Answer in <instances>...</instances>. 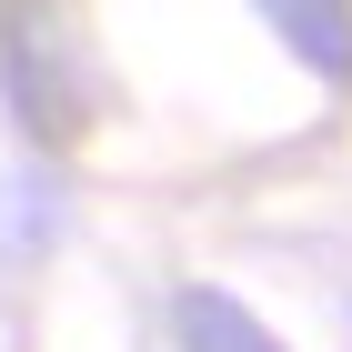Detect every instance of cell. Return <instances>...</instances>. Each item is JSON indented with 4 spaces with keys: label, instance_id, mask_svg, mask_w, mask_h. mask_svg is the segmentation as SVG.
I'll return each mask as SVG.
<instances>
[{
    "label": "cell",
    "instance_id": "cell-1",
    "mask_svg": "<svg viewBox=\"0 0 352 352\" xmlns=\"http://www.w3.org/2000/svg\"><path fill=\"white\" fill-rule=\"evenodd\" d=\"M171 332H182V352H282V332L221 282H182L171 292Z\"/></svg>",
    "mask_w": 352,
    "mask_h": 352
},
{
    "label": "cell",
    "instance_id": "cell-2",
    "mask_svg": "<svg viewBox=\"0 0 352 352\" xmlns=\"http://www.w3.org/2000/svg\"><path fill=\"white\" fill-rule=\"evenodd\" d=\"M262 21L282 30V51H292L312 81L352 91V0H262Z\"/></svg>",
    "mask_w": 352,
    "mask_h": 352
}]
</instances>
